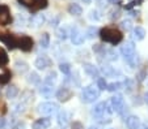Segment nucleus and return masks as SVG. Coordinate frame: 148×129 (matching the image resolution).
I'll return each instance as SVG.
<instances>
[{
	"label": "nucleus",
	"mask_w": 148,
	"mask_h": 129,
	"mask_svg": "<svg viewBox=\"0 0 148 129\" xmlns=\"http://www.w3.org/2000/svg\"><path fill=\"white\" fill-rule=\"evenodd\" d=\"M68 12H70V14H72V16H80V14L83 13V8H81L79 4L73 3V4H70Z\"/></svg>",
	"instance_id": "nucleus-22"
},
{
	"label": "nucleus",
	"mask_w": 148,
	"mask_h": 129,
	"mask_svg": "<svg viewBox=\"0 0 148 129\" xmlns=\"http://www.w3.org/2000/svg\"><path fill=\"white\" fill-rule=\"evenodd\" d=\"M29 77H30V78H28V81H29V82H32V84H39V81H41L37 73H32V74H30Z\"/></svg>",
	"instance_id": "nucleus-31"
},
{
	"label": "nucleus",
	"mask_w": 148,
	"mask_h": 129,
	"mask_svg": "<svg viewBox=\"0 0 148 129\" xmlns=\"http://www.w3.org/2000/svg\"><path fill=\"white\" fill-rule=\"evenodd\" d=\"M100 98V90L97 89V86L93 85H88L83 89L81 91V101L84 103H93L95 101Z\"/></svg>",
	"instance_id": "nucleus-4"
},
{
	"label": "nucleus",
	"mask_w": 148,
	"mask_h": 129,
	"mask_svg": "<svg viewBox=\"0 0 148 129\" xmlns=\"http://www.w3.org/2000/svg\"><path fill=\"white\" fill-rule=\"evenodd\" d=\"M138 129H148V123H143L139 125V128Z\"/></svg>",
	"instance_id": "nucleus-37"
},
{
	"label": "nucleus",
	"mask_w": 148,
	"mask_h": 129,
	"mask_svg": "<svg viewBox=\"0 0 148 129\" xmlns=\"http://www.w3.org/2000/svg\"><path fill=\"white\" fill-rule=\"evenodd\" d=\"M121 25H122V28L125 29V30H130V29H131V21H130V20H125V21H122V24H121Z\"/></svg>",
	"instance_id": "nucleus-33"
},
{
	"label": "nucleus",
	"mask_w": 148,
	"mask_h": 129,
	"mask_svg": "<svg viewBox=\"0 0 148 129\" xmlns=\"http://www.w3.org/2000/svg\"><path fill=\"white\" fill-rule=\"evenodd\" d=\"M58 111H59V106L58 103H54V102H43V103H41L38 106V112L46 116L54 115Z\"/></svg>",
	"instance_id": "nucleus-5"
},
{
	"label": "nucleus",
	"mask_w": 148,
	"mask_h": 129,
	"mask_svg": "<svg viewBox=\"0 0 148 129\" xmlns=\"http://www.w3.org/2000/svg\"><path fill=\"white\" fill-rule=\"evenodd\" d=\"M4 126H5V119L0 116V129H4Z\"/></svg>",
	"instance_id": "nucleus-36"
},
{
	"label": "nucleus",
	"mask_w": 148,
	"mask_h": 129,
	"mask_svg": "<svg viewBox=\"0 0 148 129\" xmlns=\"http://www.w3.org/2000/svg\"><path fill=\"white\" fill-rule=\"evenodd\" d=\"M72 129H84V125L80 121H73L72 123Z\"/></svg>",
	"instance_id": "nucleus-34"
},
{
	"label": "nucleus",
	"mask_w": 148,
	"mask_h": 129,
	"mask_svg": "<svg viewBox=\"0 0 148 129\" xmlns=\"http://www.w3.org/2000/svg\"><path fill=\"white\" fill-rule=\"evenodd\" d=\"M132 34H134V38L136 41H143L145 36V30L143 28H140V26H136L134 29V31H132Z\"/></svg>",
	"instance_id": "nucleus-24"
},
{
	"label": "nucleus",
	"mask_w": 148,
	"mask_h": 129,
	"mask_svg": "<svg viewBox=\"0 0 148 129\" xmlns=\"http://www.w3.org/2000/svg\"><path fill=\"white\" fill-rule=\"evenodd\" d=\"M55 81H56V73L55 72H50L47 76L43 80V84L39 87V93L46 98L53 97L54 90H55Z\"/></svg>",
	"instance_id": "nucleus-2"
},
{
	"label": "nucleus",
	"mask_w": 148,
	"mask_h": 129,
	"mask_svg": "<svg viewBox=\"0 0 148 129\" xmlns=\"http://www.w3.org/2000/svg\"><path fill=\"white\" fill-rule=\"evenodd\" d=\"M72 90L68 89V87H60V89L56 91V98L59 102H67L72 98Z\"/></svg>",
	"instance_id": "nucleus-12"
},
{
	"label": "nucleus",
	"mask_w": 148,
	"mask_h": 129,
	"mask_svg": "<svg viewBox=\"0 0 148 129\" xmlns=\"http://www.w3.org/2000/svg\"><path fill=\"white\" fill-rule=\"evenodd\" d=\"M56 35H58L59 39H63V41H64L66 38H67V35H68L67 29H66V28H59L58 30H56Z\"/></svg>",
	"instance_id": "nucleus-28"
},
{
	"label": "nucleus",
	"mask_w": 148,
	"mask_h": 129,
	"mask_svg": "<svg viewBox=\"0 0 148 129\" xmlns=\"http://www.w3.org/2000/svg\"><path fill=\"white\" fill-rule=\"evenodd\" d=\"M0 41L4 43L8 48L13 50L17 47V36L13 34H7V33H0Z\"/></svg>",
	"instance_id": "nucleus-9"
},
{
	"label": "nucleus",
	"mask_w": 148,
	"mask_h": 129,
	"mask_svg": "<svg viewBox=\"0 0 148 129\" xmlns=\"http://www.w3.org/2000/svg\"><path fill=\"white\" fill-rule=\"evenodd\" d=\"M96 34V29L95 28H90L89 30H88V38H93Z\"/></svg>",
	"instance_id": "nucleus-35"
},
{
	"label": "nucleus",
	"mask_w": 148,
	"mask_h": 129,
	"mask_svg": "<svg viewBox=\"0 0 148 129\" xmlns=\"http://www.w3.org/2000/svg\"><path fill=\"white\" fill-rule=\"evenodd\" d=\"M39 45H41V47H43V48L49 47V45H50V35H49L47 33L42 34L41 39H39Z\"/></svg>",
	"instance_id": "nucleus-25"
},
{
	"label": "nucleus",
	"mask_w": 148,
	"mask_h": 129,
	"mask_svg": "<svg viewBox=\"0 0 148 129\" xmlns=\"http://www.w3.org/2000/svg\"><path fill=\"white\" fill-rule=\"evenodd\" d=\"M110 108L112 111L118 113H122L123 112V108H125V98H123L121 94H117L112 98L110 101Z\"/></svg>",
	"instance_id": "nucleus-6"
},
{
	"label": "nucleus",
	"mask_w": 148,
	"mask_h": 129,
	"mask_svg": "<svg viewBox=\"0 0 148 129\" xmlns=\"http://www.w3.org/2000/svg\"><path fill=\"white\" fill-rule=\"evenodd\" d=\"M17 95H18V89H17V86L12 85V86L7 87V90H5V97H7L8 99H13V98H16Z\"/></svg>",
	"instance_id": "nucleus-21"
},
{
	"label": "nucleus",
	"mask_w": 148,
	"mask_h": 129,
	"mask_svg": "<svg viewBox=\"0 0 148 129\" xmlns=\"http://www.w3.org/2000/svg\"><path fill=\"white\" fill-rule=\"evenodd\" d=\"M121 53L125 57V60L129 63L131 67H134L138 61V56H136V51H135V46L132 42H127L125 46H122L121 48Z\"/></svg>",
	"instance_id": "nucleus-3"
},
{
	"label": "nucleus",
	"mask_w": 148,
	"mask_h": 129,
	"mask_svg": "<svg viewBox=\"0 0 148 129\" xmlns=\"http://www.w3.org/2000/svg\"><path fill=\"white\" fill-rule=\"evenodd\" d=\"M84 41H85V38H84V35L81 34V31L79 30L77 28H73L72 31H71V42L76 46H80L84 43Z\"/></svg>",
	"instance_id": "nucleus-13"
},
{
	"label": "nucleus",
	"mask_w": 148,
	"mask_h": 129,
	"mask_svg": "<svg viewBox=\"0 0 148 129\" xmlns=\"http://www.w3.org/2000/svg\"><path fill=\"white\" fill-rule=\"evenodd\" d=\"M144 101H145V103L148 104V93H145V95H144Z\"/></svg>",
	"instance_id": "nucleus-39"
},
{
	"label": "nucleus",
	"mask_w": 148,
	"mask_h": 129,
	"mask_svg": "<svg viewBox=\"0 0 148 129\" xmlns=\"http://www.w3.org/2000/svg\"><path fill=\"white\" fill-rule=\"evenodd\" d=\"M59 70H60L62 73H64V74H68V73L71 72V65L68 64V63H62V64L59 65Z\"/></svg>",
	"instance_id": "nucleus-29"
},
{
	"label": "nucleus",
	"mask_w": 148,
	"mask_h": 129,
	"mask_svg": "<svg viewBox=\"0 0 148 129\" xmlns=\"http://www.w3.org/2000/svg\"><path fill=\"white\" fill-rule=\"evenodd\" d=\"M123 86H126V90H127V91H131L132 87H134V82H132L130 78H126V81L123 82Z\"/></svg>",
	"instance_id": "nucleus-32"
},
{
	"label": "nucleus",
	"mask_w": 148,
	"mask_h": 129,
	"mask_svg": "<svg viewBox=\"0 0 148 129\" xmlns=\"http://www.w3.org/2000/svg\"><path fill=\"white\" fill-rule=\"evenodd\" d=\"M84 70H85V73H87L88 76L93 77V78L98 77V74H100V70H98L93 64H84Z\"/></svg>",
	"instance_id": "nucleus-17"
},
{
	"label": "nucleus",
	"mask_w": 148,
	"mask_h": 129,
	"mask_svg": "<svg viewBox=\"0 0 148 129\" xmlns=\"http://www.w3.org/2000/svg\"><path fill=\"white\" fill-rule=\"evenodd\" d=\"M34 65H36L37 69L43 70V69H46V68H49L51 65V60L49 59L47 56H39V57H37L36 59Z\"/></svg>",
	"instance_id": "nucleus-15"
},
{
	"label": "nucleus",
	"mask_w": 148,
	"mask_h": 129,
	"mask_svg": "<svg viewBox=\"0 0 148 129\" xmlns=\"http://www.w3.org/2000/svg\"><path fill=\"white\" fill-rule=\"evenodd\" d=\"M89 129H98V128H97V126H90Z\"/></svg>",
	"instance_id": "nucleus-40"
},
{
	"label": "nucleus",
	"mask_w": 148,
	"mask_h": 129,
	"mask_svg": "<svg viewBox=\"0 0 148 129\" xmlns=\"http://www.w3.org/2000/svg\"><path fill=\"white\" fill-rule=\"evenodd\" d=\"M106 87H108V84H106V81H105V78L98 77L97 78V89L98 90H105Z\"/></svg>",
	"instance_id": "nucleus-30"
},
{
	"label": "nucleus",
	"mask_w": 148,
	"mask_h": 129,
	"mask_svg": "<svg viewBox=\"0 0 148 129\" xmlns=\"http://www.w3.org/2000/svg\"><path fill=\"white\" fill-rule=\"evenodd\" d=\"M12 21L11 11H9L8 5L5 4H0V25H8Z\"/></svg>",
	"instance_id": "nucleus-11"
},
{
	"label": "nucleus",
	"mask_w": 148,
	"mask_h": 129,
	"mask_svg": "<svg viewBox=\"0 0 148 129\" xmlns=\"http://www.w3.org/2000/svg\"><path fill=\"white\" fill-rule=\"evenodd\" d=\"M17 47H18L20 50L28 52V51H30L32 48H33V39L28 35L18 36V38H17Z\"/></svg>",
	"instance_id": "nucleus-7"
},
{
	"label": "nucleus",
	"mask_w": 148,
	"mask_h": 129,
	"mask_svg": "<svg viewBox=\"0 0 148 129\" xmlns=\"http://www.w3.org/2000/svg\"><path fill=\"white\" fill-rule=\"evenodd\" d=\"M14 67H16V69L21 73H24V72L28 70V64H26L25 61H20V60H17V61L14 63Z\"/></svg>",
	"instance_id": "nucleus-27"
},
{
	"label": "nucleus",
	"mask_w": 148,
	"mask_h": 129,
	"mask_svg": "<svg viewBox=\"0 0 148 129\" xmlns=\"http://www.w3.org/2000/svg\"><path fill=\"white\" fill-rule=\"evenodd\" d=\"M4 108H5V106H4V103H3V102L0 101V112H4V111H5V109H4Z\"/></svg>",
	"instance_id": "nucleus-38"
},
{
	"label": "nucleus",
	"mask_w": 148,
	"mask_h": 129,
	"mask_svg": "<svg viewBox=\"0 0 148 129\" xmlns=\"http://www.w3.org/2000/svg\"><path fill=\"white\" fill-rule=\"evenodd\" d=\"M140 125V119L135 115H130L126 119V126L127 129H138Z\"/></svg>",
	"instance_id": "nucleus-16"
},
{
	"label": "nucleus",
	"mask_w": 148,
	"mask_h": 129,
	"mask_svg": "<svg viewBox=\"0 0 148 129\" xmlns=\"http://www.w3.org/2000/svg\"><path fill=\"white\" fill-rule=\"evenodd\" d=\"M68 119H70V115H68V112H66V111H62V112H59V115H58V123H59V125L64 128V126L68 124Z\"/></svg>",
	"instance_id": "nucleus-20"
},
{
	"label": "nucleus",
	"mask_w": 148,
	"mask_h": 129,
	"mask_svg": "<svg viewBox=\"0 0 148 129\" xmlns=\"http://www.w3.org/2000/svg\"><path fill=\"white\" fill-rule=\"evenodd\" d=\"M51 125V120L49 118H41L38 120H36L32 125L33 129H49Z\"/></svg>",
	"instance_id": "nucleus-14"
},
{
	"label": "nucleus",
	"mask_w": 148,
	"mask_h": 129,
	"mask_svg": "<svg viewBox=\"0 0 148 129\" xmlns=\"http://www.w3.org/2000/svg\"><path fill=\"white\" fill-rule=\"evenodd\" d=\"M105 112H112V109L109 108L106 102H100L95 106V108L92 109V115L96 118H102L105 115Z\"/></svg>",
	"instance_id": "nucleus-10"
},
{
	"label": "nucleus",
	"mask_w": 148,
	"mask_h": 129,
	"mask_svg": "<svg viewBox=\"0 0 148 129\" xmlns=\"http://www.w3.org/2000/svg\"><path fill=\"white\" fill-rule=\"evenodd\" d=\"M101 72H102L105 76H108V77H113V76H115V74H121L119 70L114 69V68L110 67V65H102Z\"/></svg>",
	"instance_id": "nucleus-19"
},
{
	"label": "nucleus",
	"mask_w": 148,
	"mask_h": 129,
	"mask_svg": "<svg viewBox=\"0 0 148 129\" xmlns=\"http://www.w3.org/2000/svg\"><path fill=\"white\" fill-rule=\"evenodd\" d=\"M20 3H23L24 5L32 8L33 11L43 9L47 7V0H20Z\"/></svg>",
	"instance_id": "nucleus-8"
},
{
	"label": "nucleus",
	"mask_w": 148,
	"mask_h": 129,
	"mask_svg": "<svg viewBox=\"0 0 148 129\" xmlns=\"http://www.w3.org/2000/svg\"><path fill=\"white\" fill-rule=\"evenodd\" d=\"M100 38L103 42H108L110 45H118L123 39V35L117 28H103L100 30Z\"/></svg>",
	"instance_id": "nucleus-1"
},
{
	"label": "nucleus",
	"mask_w": 148,
	"mask_h": 129,
	"mask_svg": "<svg viewBox=\"0 0 148 129\" xmlns=\"http://www.w3.org/2000/svg\"><path fill=\"white\" fill-rule=\"evenodd\" d=\"M11 80V72L5 67L0 65V84H7Z\"/></svg>",
	"instance_id": "nucleus-18"
},
{
	"label": "nucleus",
	"mask_w": 148,
	"mask_h": 129,
	"mask_svg": "<svg viewBox=\"0 0 148 129\" xmlns=\"http://www.w3.org/2000/svg\"><path fill=\"white\" fill-rule=\"evenodd\" d=\"M43 22H45V16H43V14H36V16L32 17V21H30V24L34 26V28L41 26Z\"/></svg>",
	"instance_id": "nucleus-23"
},
{
	"label": "nucleus",
	"mask_w": 148,
	"mask_h": 129,
	"mask_svg": "<svg viewBox=\"0 0 148 129\" xmlns=\"http://www.w3.org/2000/svg\"><path fill=\"white\" fill-rule=\"evenodd\" d=\"M122 87H123V84H122V82L117 81V82H112L110 85H108L106 89L109 90V91H112V93H114V91H118V90H121Z\"/></svg>",
	"instance_id": "nucleus-26"
}]
</instances>
